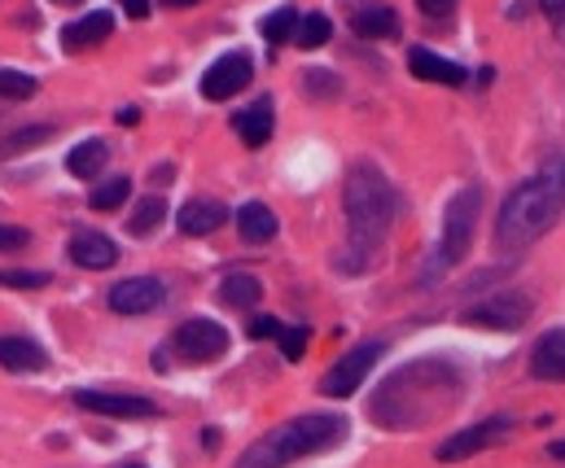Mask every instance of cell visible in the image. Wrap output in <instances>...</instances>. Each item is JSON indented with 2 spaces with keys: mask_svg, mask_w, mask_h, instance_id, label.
I'll use <instances>...</instances> for the list:
<instances>
[{
  "mask_svg": "<svg viewBox=\"0 0 565 468\" xmlns=\"http://www.w3.org/2000/svg\"><path fill=\"white\" fill-rule=\"evenodd\" d=\"M342 206H347V254L338 259V267L364 272V267L377 259V250H382V241H386V232H390V224H395L399 193H395V184L386 180L382 167L356 163V167L347 171Z\"/></svg>",
  "mask_w": 565,
  "mask_h": 468,
  "instance_id": "6da1fadb",
  "label": "cell"
},
{
  "mask_svg": "<svg viewBox=\"0 0 565 468\" xmlns=\"http://www.w3.org/2000/svg\"><path fill=\"white\" fill-rule=\"evenodd\" d=\"M565 211V154L561 158H548L530 180H521L500 215H495V245L504 250H526L534 245Z\"/></svg>",
  "mask_w": 565,
  "mask_h": 468,
  "instance_id": "7a4b0ae2",
  "label": "cell"
},
{
  "mask_svg": "<svg viewBox=\"0 0 565 468\" xmlns=\"http://www.w3.org/2000/svg\"><path fill=\"white\" fill-rule=\"evenodd\" d=\"M342 437H347V416H334V411L294 416L286 424H276L272 433H263L259 442H250L245 455L237 459V468H286L294 459H308V455L338 446Z\"/></svg>",
  "mask_w": 565,
  "mask_h": 468,
  "instance_id": "3957f363",
  "label": "cell"
},
{
  "mask_svg": "<svg viewBox=\"0 0 565 468\" xmlns=\"http://www.w3.org/2000/svg\"><path fill=\"white\" fill-rule=\"evenodd\" d=\"M478 211H482V193L469 184L460 189L452 202H447V215H443V241H438V254H434V267L447 272L456 267L469 245H473V228H478Z\"/></svg>",
  "mask_w": 565,
  "mask_h": 468,
  "instance_id": "277c9868",
  "label": "cell"
},
{
  "mask_svg": "<svg viewBox=\"0 0 565 468\" xmlns=\"http://www.w3.org/2000/svg\"><path fill=\"white\" fill-rule=\"evenodd\" d=\"M382 341H360L356 350H347L325 376H321V394L325 398H351L360 385H364V376L373 372V363L382 359Z\"/></svg>",
  "mask_w": 565,
  "mask_h": 468,
  "instance_id": "5b68a950",
  "label": "cell"
},
{
  "mask_svg": "<svg viewBox=\"0 0 565 468\" xmlns=\"http://www.w3.org/2000/svg\"><path fill=\"white\" fill-rule=\"evenodd\" d=\"M171 346L180 350L184 363H215L228 350V328L215 320H184L171 337Z\"/></svg>",
  "mask_w": 565,
  "mask_h": 468,
  "instance_id": "8992f818",
  "label": "cell"
},
{
  "mask_svg": "<svg viewBox=\"0 0 565 468\" xmlns=\"http://www.w3.org/2000/svg\"><path fill=\"white\" fill-rule=\"evenodd\" d=\"M513 433V416H491V420H478V424H469V429H460V433H452L447 442H438V459L443 464H456V459H469V455H478V451H486V446H495V442H504Z\"/></svg>",
  "mask_w": 565,
  "mask_h": 468,
  "instance_id": "52a82bcc",
  "label": "cell"
},
{
  "mask_svg": "<svg viewBox=\"0 0 565 468\" xmlns=\"http://www.w3.org/2000/svg\"><path fill=\"white\" fill-rule=\"evenodd\" d=\"M530 311H534V302H530L526 293H495V298H486V302H473V307L465 311V320L478 324V328L513 333V328H521V324L530 320Z\"/></svg>",
  "mask_w": 565,
  "mask_h": 468,
  "instance_id": "ba28073f",
  "label": "cell"
},
{
  "mask_svg": "<svg viewBox=\"0 0 565 468\" xmlns=\"http://www.w3.org/2000/svg\"><path fill=\"white\" fill-rule=\"evenodd\" d=\"M250 80H254L250 53H224V58H215V62L206 67V75H202V97H206V101H228V97H237Z\"/></svg>",
  "mask_w": 565,
  "mask_h": 468,
  "instance_id": "9c48e42d",
  "label": "cell"
},
{
  "mask_svg": "<svg viewBox=\"0 0 565 468\" xmlns=\"http://www.w3.org/2000/svg\"><path fill=\"white\" fill-rule=\"evenodd\" d=\"M163 302H167V285L158 276H132L110 289V311H119V315H149Z\"/></svg>",
  "mask_w": 565,
  "mask_h": 468,
  "instance_id": "30bf717a",
  "label": "cell"
},
{
  "mask_svg": "<svg viewBox=\"0 0 565 468\" xmlns=\"http://www.w3.org/2000/svg\"><path fill=\"white\" fill-rule=\"evenodd\" d=\"M75 403L84 411H97V416H119V420H149L158 416V403L141 398V394H106V389H80Z\"/></svg>",
  "mask_w": 565,
  "mask_h": 468,
  "instance_id": "8fae6325",
  "label": "cell"
},
{
  "mask_svg": "<svg viewBox=\"0 0 565 468\" xmlns=\"http://www.w3.org/2000/svg\"><path fill=\"white\" fill-rule=\"evenodd\" d=\"M351 32L364 40H395L399 36V14L382 0H360L351 10Z\"/></svg>",
  "mask_w": 565,
  "mask_h": 468,
  "instance_id": "7c38bea8",
  "label": "cell"
},
{
  "mask_svg": "<svg viewBox=\"0 0 565 468\" xmlns=\"http://www.w3.org/2000/svg\"><path fill=\"white\" fill-rule=\"evenodd\" d=\"M71 263L84 272H106L119 263V245L106 232H75L71 237Z\"/></svg>",
  "mask_w": 565,
  "mask_h": 468,
  "instance_id": "4fadbf2b",
  "label": "cell"
},
{
  "mask_svg": "<svg viewBox=\"0 0 565 468\" xmlns=\"http://www.w3.org/2000/svg\"><path fill=\"white\" fill-rule=\"evenodd\" d=\"M530 376H539V381H565V328H548L530 346Z\"/></svg>",
  "mask_w": 565,
  "mask_h": 468,
  "instance_id": "5bb4252c",
  "label": "cell"
},
{
  "mask_svg": "<svg viewBox=\"0 0 565 468\" xmlns=\"http://www.w3.org/2000/svg\"><path fill=\"white\" fill-rule=\"evenodd\" d=\"M224 219H228V206H219L211 197H193L176 211V224H180L184 237H211V232L224 228Z\"/></svg>",
  "mask_w": 565,
  "mask_h": 468,
  "instance_id": "9a60e30c",
  "label": "cell"
},
{
  "mask_svg": "<svg viewBox=\"0 0 565 468\" xmlns=\"http://www.w3.org/2000/svg\"><path fill=\"white\" fill-rule=\"evenodd\" d=\"M408 67H412L417 80L447 84V88H460V84L469 80V71H465L460 62H447V58H438V53H430V49H412V53H408Z\"/></svg>",
  "mask_w": 565,
  "mask_h": 468,
  "instance_id": "2e32d148",
  "label": "cell"
},
{
  "mask_svg": "<svg viewBox=\"0 0 565 468\" xmlns=\"http://www.w3.org/2000/svg\"><path fill=\"white\" fill-rule=\"evenodd\" d=\"M106 36H115V14H106V10H93L88 19H80V23H71V27L62 32V40H67L71 53L93 49V45H101Z\"/></svg>",
  "mask_w": 565,
  "mask_h": 468,
  "instance_id": "e0dca14e",
  "label": "cell"
},
{
  "mask_svg": "<svg viewBox=\"0 0 565 468\" xmlns=\"http://www.w3.org/2000/svg\"><path fill=\"white\" fill-rule=\"evenodd\" d=\"M232 128H237V136H241L250 149L267 145V141H272V101H267V97H259L254 106H245V110L232 119Z\"/></svg>",
  "mask_w": 565,
  "mask_h": 468,
  "instance_id": "ac0fdd59",
  "label": "cell"
},
{
  "mask_svg": "<svg viewBox=\"0 0 565 468\" xmlns=\"http://www.w3.org/2000/svg\"><path fill=\"white\" fill-rule=\"evenodd\" d=\"M49 363V355L27 341V337H0V368H10V372H40Z\"/></svg>",
  "mask_w": 565,
  "mask_h": 468,
  "instance_id": "d6986e66",
  "label": "cell"
},
{
  "mask_svg": "<svg viewBox=\"0 0 565 468\" xmlns=\"http://www.w3.org/2000/svg\"><path fill=\"white\" fill-rule=\"evenodd\" d=\"M237 228H241V237H245L250 245H263V241L276 237V215H272L263 202H245V206L237 211Z\"/></svg>",
  "mask_w": 565,
  "mask_h": 468,
  "instance_id": "ffe728a7",
  "label": "cell"
},
{
  "mask_svg": "<svg viewBox=\"0 0 565 468\" xmlns=\"http://www.w3.org/2000/svg\"><path fill=\"white\" fill-rule=\"evenodd\" d=\"M259 298H263V280L259 276H250V272H232V276H224V285H219V302L224 307H259Z\"/></svg>",
  "mask_w": 565,
  "mask_h": 468,
  "instance_id": "44dd1931",
  "label": "cell"
},
{
  "mask_svg": "<svg viewBox=\"0 0 565 468\" xmlns=\"http://www.w3.org/2000/svg\"><path fill=\"white\" fill-rule=\"evenodd\" d=\"M106 163H110L106 141H84V145H75V149L67 154V171H71V176H80V180L101 176V167H106Z\"/></svg>",
  "mask_w": 565,
  "mask_h": 468,
  "instance_id": "7402d4cb",
  "label": "cell"
},
{
  "mask_svg": "<svg viewBox=\"0 0 565 468\" xmlns=\"http://www.w3.org/2000/svg\"><path fill=\"white\" fill-rule=\"evenodd\" d=\"M163 219H167V202H163V197H145V202H136V211H132V219H128V232H132V237H149Z\"/></svg>",
  "mask_w": 565,
  "mask_h": 468,
  "instance_id": "603a6c76",
  "label": "cell"
},
{
  "mask_svg": "<svg viewBox=\"0 0 565 468\" xmlns=\"http://www.w3.org/2000/svg\"><path fill=\"white\" fill-rule=\"evenodd\" d=\"M49 136H53V128H49V123H36V128H19L14 136H5V141H0V158H19V154H27V149L45 145Z\"/></svg>",
  "mask_w": 565,
  "mask_h": 468,
  "instance_id": "cb8c5ba5",
  "label": "cell"
},
{
  "mask_svg": "<svg viewBox=\"0 0 565 468\" xmlns=\"http://www.w3.org/2000/svg\"><path fill=\"white\" fill-rule=\"evenodd\" d=\"M329 36H334V23H329L325 14H308V19H299V27H294L299 49H325Z\"/></svg>",
  "mask_w": 565,
  "mask_h": 468,
  "instance_id": "d4e9b609",
  "label": "cell"
},
{
  "mask_svg": "<svg viewBox=\"0 0 565 468\" xmlns=\"http://www.w3.org/2000/svg\"><path fill=\"white\" fill-rule=\"evenodd\" d=\"M132 197V180L128 176H115L106 184L93 189V211H123V202Z\"/></svg>",
  "mask_w": 565,
  "mask_h": 468,
  "instance_id": "484cf974",
  "label": "cell"
},
{
  "mask_svg": "<svg viewBox=\"0 0 565 468\" xmlns=\"http://www.w3.org/2000/svg\"><path fill=\"white\" fill-rule=\"evenodd\" d=\"M294 27H299V14L286 5V10H276V14L263 19V40H267V45H286V40L294 36Z\"/></svg>",
  "mask_w": 565,
  "mask_h": 468,
  "instance_id": "4316f807",
  "label": "cell"
},
{
  "mask_svg": "<svg viewBox=\"0 0 565 468\" xmlns=\"http://www.w3.org/2000/svg\"><path fill=\"white\" fill-rule=\"evenodd\" d=\"M0 97H5V101H27V97H36V80L23 75V71L0 67Z\"/></svg>",
  "mask_w": 565,
  "mask_h": 468,
  "instance_id": "83f0119b",
  "label": "cell"
},
{
  "mask_svg": "<svg viewBox=\"0 0 565 468\" xmlns=\"http://www.w3.org/2000/svg\"><path fill=\"white\" fill-rule=\"evenodd\" d=\"M276 337H280V355H286L290 363H299V359L308 355V341H312V333H308V328H280Z\"/></svg>",
  "mask_w": 565,
  "mask_h": 468,
  "instance_id": "f1b7e54d",
  "label": "cell"
},
{
  "mask_svg": "<svg viewBox=\"0 0 565 468\" xmlns=\"http://www.w3.org/2000/svg\"><path fill=\"white\" fill-rule=\"evenodd\" d=\"M53 276L49 272H0V285L5 289H45Z\"/></svg>",
  "mask_w": 565,
  "mask_h": 468,
  "instance_id": "f546056e",
  "label": "cell"
},
{
  "mask_svg": "<svg viewBox=\"0 0 565 468\" xmlns=\"http://www.w3.org/2000/svg\"><path fill=\"white\" fill-rule=\"evenodd\" d=\"M539 10H543V19L552 23V32L565 40V0H539Z\"/></svg>",
  "mask_w": 565,
  "mask_h": 468,
  "instance_id": "4dcf8cb0",
  "label": "cell"
},
{
  "mask_svg": "<svg viewBox=\"0 0 565 468\" xmlns=\"http://www.w3.org/2000/svg\"><path fill=\"white\" fill-rule=\"evenodd\" d=\"M308 93H316V97H334V93H338V75H329V71H312V75H308Z\"/></svg>",
  "mask_w": 565,
  "mask_h": 468,
  "instance_id": "1f68e13d",
  "label": "cell"
},
{
  "mask_svg": "<svg viewBox=\"0 0 565 468\" xmlns=\"http://www.w3.org/2000/svg\"><path fill=\"white\" fill-rule=\"evenodd\" d=\"M32 241L27 228H10V224H0V250H23Z\"/></svg>",
  "mask_w": 565,
  "mask_h": 468,
  "instance_id": "d6a6232c",
  "label": "cell"
},
{
  "mask_svg": "<svg viewBox=\"0 0 565 468\" xmlns=\"http://www.w3.org/2000/svg\"><path fill=\"white\" fill-rule=\"evenodd\" d=\"M417 10L430 14V19H447L456 10V0H417Z\"/></svg>",
  "mask_w": 565,
  "mask_h": 468,
  "instance_id": "836d02e7",
  "label": "cell"
},
{
  "mask_svg": "<svg viewBox=\"0 0 565 468\" xmlns=\"http://www.w3.org/2000/svg\"><path fill=\"white\" fill-rule=\"evenodd\" d=\"M280 333V324L272 320V315H259V320H250V337H276Z\"/></svg>",
  "mask_w": 565,
  "mask_h": 468,
  "instance_id": "e575fe53",
  "label": "cell"
},
{
  "mask_svg": "<svg viewBox=\"0 0 565 468\" xmlns=\"http://www.w3.org/2000/svg\"><path fill=\"white\" fill-rule=\"evenodd\" d=\"M123 14L128 19H149V0H123Z\"/></svg>",
  "mask_w": 565,
  "mask_h": 468,
  "instance_id": "d590c367",
  "label": "cell"
},
{
  "mask_svg": "<svg viewBox=\"0 0 565 468\" xmlns=\"http://www.w3.org/2000/svg\"><path fill=\"white\" fill-rule=\"evenodd\" d=\"M167 180H176V171L171 167H154V184H167Z\"/></svg>",
  "mask_w": 565,
  "mask_h": 468,
  "instance_id": "8d00e7d4",
  "label": "cell"
},
{
  "mask_svg": "<svg viewBox=\"0 0 565 468\" xmlns=\"http://www.w3.org/2000/svg\"><path fill=\"white\" fill-rule=\"evenodd\" d=\"M548 455H552V459H565V437H556V442L548 446Z\"/></svg>",
  "mask_w": 565,
  "mask_h": 468,
  "instance_id": "74e56055",
  "label": "cell"
},
{
  "mask_svg": "<svg viewBox=\"0 0 565 468\" xmlns=\"http://www.w3.org/2000/svg\"><path fill=\"white\" fill-rule=\"evenodd\" d=\"M163 5H176V10H189V5H197V0H163Z\"/></svg>",
  "mask_w": 565,
  "mask_h": 468,
  "instance_id": "f35d334b",
  "label": "cell"
},
{
  "mask_svg": "<svg viewBox=\"0 0 565 468\" xmlns=\"http://www.w3.org/2000/svg\"><path fill=\"white\" fill-rule=\"evenodd\" d=\"M58 5H80V0H58Z\"/></svg>",
  "mask_w": 565,
  "mask_h": 468,
  "instance_id": "ab89813d",
  "label": "cell"
},
{
  "mask_svg": "<svg viewBox=\"0 0 565 468\" xmlns=\"http://www.w3.org/2000/svg\"><path fill=\"white\" fill-rule=\"evenodd\" d=\"M119 468H145V464H119Z\"/></svg>",
  "mask_w": 565,
  "mask_h": 468,
  "instance_id": "60d3db41",
  "label": "cell"
}]
</instances>
